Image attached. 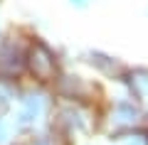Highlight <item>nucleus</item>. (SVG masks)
Returning a JSON list of instances; mask_svg holds the SVG:
<instances>
[{
    "instance_id": "f257e3e1",
    "label": "nucleus",
    "mask_w": 148,
    "mask_h": 145,
    "mask_svg": "<svg viewBox=\"0 0 148 145\" xmlns=\"http://www.w3.org/2000/svg\"><path fill=\"white\" fill-rule=\"evenodd\" d=\"M54 103H57V99H54V93H52L49 86L25 81L20 101L12 108V118H15L17 130H20L22 138L37 135V133H42V130L49 128L52 113H54Z\"/></svg>"
},
{
    "instance_id": "20e7f679",
    "label": "nucleus",
    "mask_w": 148,
    "mask_h": 145,
    "mask_svg": "<svg viewBox=\"0 0 148 145\" xmlns=\"http://www.w3.org/2000/svg\"><path fill=\"white\" fill-rule=\"evenodd\" d=\"M32 30L25 25L8 27L0 37V76L27 81V42Z\"/></svg>"
},
{
    "instance_id": "39448f33",
    "label": "nucleus",
    "mask_w": 148,
    "mask_h": 145,
    "mask_svg": "<svg viewBox=\"0 0 148 145\" xmlns=\"http://www.w3.org/2000/svg\"><path fill=\"white\" fill-rule=\"evenodd\" d=\"M49 88H52L57 101H94V103H101L106 99L104 84L99 79H91L72 67H64Z\"/></svg>"
},
{
    "instance_id": "1a4fd4ad",
    "label": "nucleus",
    "mask_w": 148,
    "mask_h": 145,
    "mask_svg": "<svg viewBox=\"0 0 148 145\" xmlns=\"http://www.w3.org/2000/svg\"><path fill=\"white\" fill-rule=\"evenodd\" d=\"M17 140H25L17 130V123L12 118V111L10 113H0V145H12Z\"/></svg>"
},
{
    "instance_id": "423d86ee",
    "label": "nucleus",
    "mask_w": 148,
    "mask_h": 145,
    "mask_svg": "<svg viewBox=\"0 0 148 145\" xmlns=\"http://www.w3.org/2000/svg\"><path fill=\"white\" fill-rule=\"evenodd\" d=\"M77 59H79V64L84 69L91 71V76H96L101 84H111V86L119 84L121 74L126 71V67H128L121 57L106 52V49H101V47H89V49L79 52Z\"/></svg>"
},
{
    "instance_id": "f03ea898",
    "label": "nucleus",
    "mask_w": 148,
    "mask_h": 145,
    "mask_svg": "<svg viewBox=\"0 0 148 145\" xmlns=\"http://www.w3.org/2000/svg\"><path fill=\"white\" fill-rule=\"evenodd\" d=\"M64 67H69L64 49L32 30L30 42H27V81L52 86V81L59 76Z\"/></svg>"
},
{
    "instance_id": "0eeeda50",
    "label": "nucleus",
    "mask_w": 148,
    "mask_h": 145,
    "mask_svg": "<svg viewBox=\"0 0 148 145\" xmlns=\"http://www.w3.org/2000/svg\"><path fill=\"white\" fill-rule=\"evenodd\" d=\"M114 86L119 88V93H126L133 101L148 103V67L146 64H128L119 84H114Z\"/></svg>"
},
{
    "instance_id": "6e6552de",
    "label": "nucleus",
    "mask_w": 148,
    "mask_h": 145,
    "mask_svg": "<svg viewBox=\"0 0 148 145\" xmlns=\"http://www.w3.org/2000/svg\"><path fill=\"white\" fill-rule=\"evenodd\" d=\"M22 86H25V81L0 76V113H10L15 108V103L20 101Z\"/></svg>"
},
{
    "instance_id": "9d476101",
    "label": "nucleus",
    "mask_w": 148,
    "mask_h": 145,
    "mask_svg": "<svg viewBox=\"0 0 148 145\" xmlns=\"http://www.w3.org/2000/svg\"><path fill=\"white\" fill-rule=\"evenodd\" d=\"M67 5L74 7V10H79V12H84V10H89L94 5V0H67Z\"/></svg>"
},
{
    "instance_id": "9b49d317",
    "label": "nucleus",
    "mask_w": 148,
    "mask_h": 145,
    "mask_svg": "<svg viewBox=\"0 0 148 145\" xmlns=\"http://www.w3.org/2000/svg\"><path fill=\"white\" fill-rule=\"evenodd\" d=\"M5 30H8V25H5V15H3V7H0V37L5 35Z\"/></svg>"
},
{
    "instance_id": "7ed1b4c3",
    "label": "nucleus",
    "mask_w": 148,
    "mask_h": 145,
    "mask_svg": "<svg viewBox=\"0 0 148 145\" xmlns=\"http://www.w3.org/2000/svg\"><path fill=\"white\" fill-rule=\"evenodd\" d=\"M143 123H148V103L133 101L126 93H106L101 103V135L128 130Z\"/></svg>"
},
{
    "instance_id": "f8f14e48",
    "label": "nucleus",
    "mask_w": 148,
    "mask_h": 145,
    "mask_svg": "<svg viewBox=\"0 0 148 145\" xmlns=\"http://www.w3.org/2000/svg\"><path fill=\"white\" fill-rule=\"evenodd\" d=\"M143 15H146V17H148V5H146V10H143Z\"/></svg>"
}]
</instances>
